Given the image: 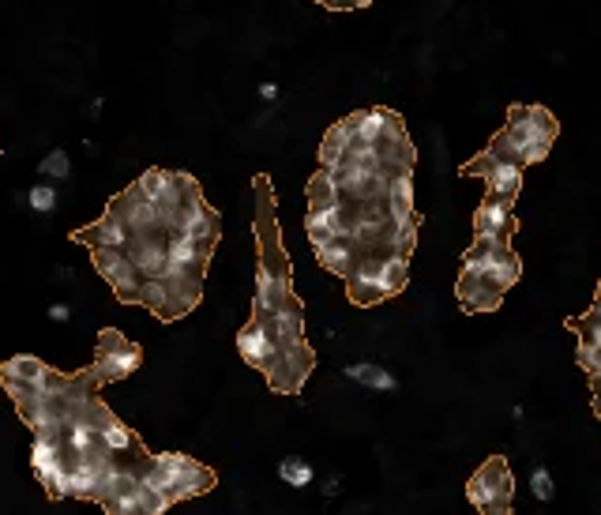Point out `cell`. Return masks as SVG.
<instances>
[{
    "label": "cell",
    "mask_w": 601,
    "mask_h": 515,
    "mask_svg": "<svg viewBox=\"0 0 601 515\" xmlns=\"http://www.w3.org/2000/svg\"><path fill=\"white\" fill-rule=\"evenodd\" d=\"M252 188H256V249H260V267H256V309L252 316L256 320H267V316L282 309L286 301H293V282H290V256L282 249V234H278V215H275V188H271V177L267 173H256L252 177Z\"/></svg>",
    "instance_id": "cell-1"
},
{
    "label": "cell",
    "mask_w": 601,
    "mask_h": 515,
    "mask_svg": "<svg viewBox=\"0 0 601 515\" xmlns=\"http://www.w3.org/2000/svg\"><path fill=\"white\" fill-rule=\"evenodd\" d=\"M556 132H560V125H556V117L545 106H511L508 125L496 132L489 147L500 158H508V162L526 170L530 162L549 158Z\"/></svg>",
    "instance_id": "cell-2"
},
{
    "label": "cell",
    "mask_w": 601,
    "mask_h": 515,
    "mask_svg": "<svg viewBox=\"0 0 601 515\" xmlns=\"http://www.w3.org/2000/svg\"><path fill=\"white\" fill-rule=\"evenodd\" d=\"M406 279H410V260L387 256V252H365L354 264V271L346 275V297L361 309H369V305H380L387 297L402 294Z\"/></svg>",
    "instance_id": "cell-3"
},
{
    "label": "cell",
    "mask_w": 601,
    "mask_h": 515,
    "mask_svg": "<svg viewBox=\"0 0 601 515\" xmlns=\"http://www.w3.org/2000/svg\"><path fill=\"white\" fill-rule=\"evenodd\" d=\"M463 271L485 279L500 294H508L511 286L519 282V275H523V264L511 252L508 241H481V237H474V245L463 256Z\"/></svg>",
    "instance_id": "cell-4"
},
{
    "label": "cell",
    "mask_w": 601,
    "mask_h": 515,
    "mask_svg": "<svg viewBox=\"0 0 601 515\" xmlns=\"http://www.w3.org/2000/svg\"><path fill=\"white\" fill-rule=\"evenodd\" d=\"M466 497L481 515H511V500H515V478L504 455H493L481 470L470 474L466 482Z\"/></svg>",
    "instance_id": "cell-5"
},
{
    "label": "cell",
    "mask_w": 601,
    "mask_h": 515,
    "mask_svg": "<svg viewBox=\"0 0 601 515\" xmlns=\"http://www.w3.org/2000/svg\"><path fill=\"white\" fill-rule=\"evenodd\" d=\"M139 361H143V350H139L132 339H124L117 328L98 331V354H94V365H91V376L98 388L132 376L139 369Z\"/></svg>",
    "instance_id": "cell-6"
},
{
    "label": "cell",
    "mask_w": 601,
    "mask_h": 515,
    "mask_svg": "<svg viewBox=\"0 0 601 515\" xmlns=\"http://www.w3.org/2000/svg\"><path fill=\"white\" fill-rule=\"evenodd\" d=\"M170 234L196 237V241H211V245H218V234H222L218 211L203 200V192H200V185H196V177H192V173H188V181H185V200H181V211H177V219H173Z\"/></svg>",
    "instance_id": "cell-7"
},
{
    "label": "cell",
    "mask_w": 601,
    "mask_h": 515,
    "mask_svg": "<svg viewBox=\"0 0 601 515\" xmlns=\"http://www.w3.org/2000/svg\"><path fill=\"white\" fill-rule=\"evenodd\" d=\"M459 173H463V177H481V181L489 185V196L508 200V203H515L519 188H523V166H515V162H508V158H500L493 147H485L478 158H470Z\"/></svg>",
    "instance_id": "cell-8"
},
{
    "label": "cell",
    "mask_w": 601,
    "mask_h": 515,
    "mask_svg": "<svg viewBox=\"0 0 601 515\" xmlns=\"http://www.w3.org/2000/svg\"><path fill=\"white\" fill-rule=\"evenodd\" d=\"M91 260L121 305H139V286H143V279H139V271L132 267V260H128V252L91 249Z\"/></svg>",
    "instance_id": "cell-9"
},
{
    "label": "cell",
    "mask_w": 601,
    "mask_h": 515,
    "mask_svg": "<svg viewBox=\"0 0 601 515\" xmlns=\"http://www.w3.org/2000/svg\"><path fill=\"white\" fill-rule=\"evenodd\" d=\"M31 467L38 474V482L46 485L49 497H68V452H64L61 440L34 437Z\"/></svg>",
    "instance_id": "cell-10"
},
{
    "label": "cell",
    "mask_w": 601,
    "mask_h": 515,
    "mask_svg": "<svg viewBox=\"0 0 601 515\" xmlns=\"http://www.w3.org/2000/svg\"><path fill=\"white\" fill-rule=\"evenodd\" d=\"M237 354L245 358V365L260 369L263 376H271V369H275V361H278V346H275L271 328H267V320H256V316H252L245 328L237 331Z\"/></svg>",
    "instance_id": "cell-11"
},
{
    "label": "cell",
    "mask_w": 601,
    "mask_h": 515,
    "mask_svg": "<svg viewBox=\"0 0 601 515\" xmlns=\"http://www.w3.org/2000/svg\"><path fill=\"white\" fill-rule=\"evenodd\" d=\"M72 241H79V245H87V249H113V252H128V245H132V234H128V226H124V219L113 211V207H106V215L98 222H91V226H83V230H76L72 234Z\"/></svg>",
    "instance_id": "cell-12"
},
{
    "label": "cell",
    "mask_w": 601,
    "mask_h": 515,
    "mask_svg": "<svg viewBox=\"0 0 601 515\" xmlns=\"http://www.w3.org/2000/svg\"><path fill=\"white\" fill-rule=\"evenodd\" d=\"M515 203L496 200V196H485L481 207L474 211V237L481 241H508L515 234V215H511Z\"/></svg>",
    "instance_id": "cell-13"
},
{
    "label": "cell",
    "mask_w": 601,
    "mask_h": 515,
    "mask_svg": "<svg viewBox=\"0 0 601 515\" xmlns=\"http://www.w3.org/2000/svg\"><path fill=\"white\" fill-rule=\"evenodd\" d=\"M211 256H215V245H211V241H196V237H181V234L166 237V260L188 267V271H196V275H207Z\"/></svg>",
    "instance_id": "cell-14"
},
{
    "label": "cell",
    "mask_w": 601,
    "mask_h": 515,
    "mask_svg": "<svg viewBox=\"0 0 601 515\" xmlns=\"http://www.w3.org/2000/svg\"><path fill=\"white\" fill-rule=\"evenodd\" d=\"M128 260L139 271V279H155L166 267V237H132Z\"/></svg>",
    "instance_id": "cell-15"
},
{
    "label": "cell",
    "mask_w": 601,
    "mask_h": 515,
    "mask_svg": "<svg viewBox=\"0 0 601 515\" xmlns=\"http://www.w3.org/2000/svg\"><path fill=\"white\" fill-rule=\"evenodd\" d=\"M316 252V260H320V267H327L331 275H350L354 271V264L365 256V252L357 249L354 241H346V237H335V241H327V245H320V249H312Z\"/></svg>",
    "instance_id": "cell-16"
},
{
    "label": "cell",
    "mask_w": 601,
    "mask_h": 515,
    "mask_svg": "<svg viewBox=\"0 0 601 515\" xmlns=\"http://www.w3.org/2000/svg\"><path fill=\"white\" fill-rule=\"evenodd\" d=\"M211 489H215V474L192 459V463L170 482V504H177V500H192V497H200V493H211Z\"/></svg>",
    "instance_id": "cell-17"
},
{
    "label": "cell",
    "mask_w": 601,
    "mask_h": 515,
    "mask_svg": "<svg viewBox=\"0 0 601 515\" xmlns=\"http://www.w3.org/2000/svg\"><path fill=\"white\" fill-rule=\"evenodd\" d=\"M354 125H350V117H342L339 125L327 128L324 143H320V170H335V166H342V158H346V151L354 147Z\"/></svg>",
    "instance_id": "cell-18"
},
{
    "label": "cell",
    "mask_w": 601,
    "mask_h": 515,
    "mask_svg": "<svg viewBox=\"0 0 601 515\" xmlns=\"http://www.w3.org/2000/svg\"><path fill=\"white\" fill-rule=\"evenodd\" d=\"M139 305L151 309L158 320H181V309H177L170 286L162 279H143V286H139Z\"/></svg>",
    "instance_id": "cell-19"
},
{
    "label": "cell",
    "mask_w": 601,
    "mask_h": 515,
    "mask_svg": "<svg viewBox=\"0 0 601 515\" xmlns=\"http://www.w3.org/2000/svg\"><path fill=\"white\" fill-rule=\"evenodd\" d=\"M49 373V365L42 358H34V354H16V358H8L0 365V380H12V384H27L34 388L42 376Z\"/></svg>",
    "instance_id": "cell-20"
},
{
    "label": "cell",
    "mask_w": 601,
    "mask_h": 515,
    "mask_svg": "<svg viewBox=\"0 0 601 515\" xmlns=\"http://www.w3.org/2000/svg\"><path fill=\"white\" fill-rule=\"evenodd\" d=\"M173 181H177V173L173 170H162V166H151L147 173H139V181H132L136 185V192L143 196L147 203H162L166 196L173 192Z\"/></svg>",
    "instance_id": "cell-21"
},
{
    "label": "cell",
    "mask_w": 601,
    "mask_h": 515,
    "mask_svg": "<svg viewBox=\"0 0 601 515\" xmlns=\"http://www.w3.org/2000/svg\"><path fill=\"white\" fill-rule=\"evenodd\" d=\"M335 203H342V192L339 185H335V177L327 170H316L309 181V207H335Z\"/></svg>",
    "instance_id": "cell-22"
},
{
    "label": "cell",
    "mask_w": 601,
    "mask_h": 515,
    "mask_svg": "<svg viewBox=\"0 0 601 515\" xmlns=\"http://www.w3.org/2000/svg\"><path fill=\"white\" fill-rule=\"evenodd\" d=\"M346 376H350V380H357V384H369V388H376V391H391V388H395V376L384 373L380 365H369V361H361V365H350V369H346Z\"/></svg>",
    "instance_id": "cell-23"
},
{
    "label": "cell",
    "mask_w": 601,
    "mask_h": 515,
    "mask_svg": "<svg viewBox=\"0 0 601 515\" xmlns=\"http://www.w3.org/2000/svg\"><path fill=\"white\" fill-rule=\"evenodd\" d=\"M278 474H282V482H290L293 489H305V485H312V467H309V463H301V459H282Z\"/></svg>",
    "instance_id": "cell-24"
},
{
    "label": "cell",
    "mask_w": 601,
    "mask_h": 515,
    "mask_svg": "<svg viewBox=\"0 0 601 515\" xmlns=\"http://www.w3.org/2000/svg\"><path fill=\"white\" fill-rule=\"evenodd\" d=\"M530 489H534V497H538L541 504H549V500L556 497L553 474H549L545 467H534V474H530Z\"/></svg>",
    "instance_id": "cell-25"
},
{
    "label": "cell",
    "mask_w": 601,
    "mask_h": 515,
    "mask_svg": "<svg viewBox=\"0 0 601 515\" xmlns=\"http://www.w3.org/2000/svg\"><path fill=\"white\" fill-rule=\"evenodd\" d=\"M31 207L38 211V215H49V211L57 207V192H53V185H34L31 188Z\"/></svg>",
    "instance_id": "cell-26"
},
{
    "label": "cell",
    "mask_w": 601,
    "mask_h": 515,
    "mask_svg": "<svg viewBox=\"0 0 601 515\" xmlns=\"http://www.w3.org/2000/svg\"><path fill=\"white\" fill-rule=\"evenodd\" d=\"M38 170L46 173V177H68V155H64V151H53L49 158H42Z\"/></svg>",
    "instance_id": "cell-27"
},
{
    "label": "cell",
    "mask_w": 601,
    "mask_h": 515,
    "mask_svg": "<svg viewBox=\"0 0 601 515\" xmlns=\"http://www.w3.org/2000/svg\"><path fill=\"white\" fill-rule=\"evenodd\" d=\"M590 388H594V395H601V365L590 373Z\"/></svg>",
    "instance_id": "cell-28"
},
{
    "label": "cell",
    "mask_w": 601,
    "mask_h": 515,
    "mask_svg": "<svg viewBox=\"0 0 601 515\" xmlns=\"http://www.w3.org/2000/svg\"><path fill=\"white\" fill-rule=\"evenodd\" d=\"M594 414L601 418V395H594Z\"/></svg>",
    "instance_id": "cell-29"
},
{
    "label": "cell",
    "mask_w": 601,
    "mask_h": 515,
    "mask_svg": "<svg viewBox=\"0 0 601 515\" xmlns=\"http://www.w3.org/2000/svg\"><path fill=\"white\" fill-rule=\"evenodd\" d=\"M594 309H601V282H598V294H594Z\"/></svg>",
    "instance_id": "cell-30"
}]
</instances>
